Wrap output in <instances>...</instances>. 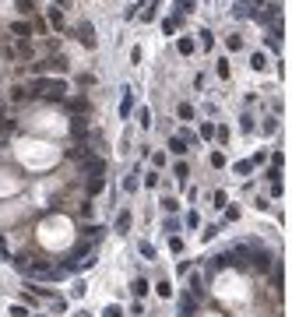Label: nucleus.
I'll list each match as a JSON object with an SVG mask.
<instances>
[{"label": "nucleus", "instance_id": "15", "mask_svg": "<svg viewBox=\"0 0 292 317\" xmlns=\"http://www.w3.org/2000/svg\"><path fill=\"white\" fill-rule=\"evenodd\" d=\"M250 67H254V71H261V67H264V53H254V60H250Z\"/></svg>", "mask_w": 292, "mask_h": 317}, {"label": "nucleus", "instance_id": "18", "mask_svg": "<svg viewBox=\"0 0 292 317\" xmlns=\"http://www.w3.org/2000/svg\"><path fill=\"white\" fill-rule=\"evenodd\" d=\"M85 233H88V236H92V240H99V236H102V233H106V229H102V226H88Z\"/></svg>", "mask_w": 292, "mask_h": 317}, {"label": "nucleus", "instance_id": "22", "mask_svg": "<svg viewBox=\"0 0 292 317\" xmlns=\"http://www.w3.org/2000/svg\"><path fill=\"white\" fill-rule=\"evenodd\" d=\"M11 127H14V120H4V116H0V134H7Z\"/></svg>", "mask_w": 292, "mask_h": 317}, {"label": "nucleus", "instance_id": "4", "mask_svg": "<svg viewBox=\"0 0 292 317\" xmlns=\"http://www.w3.org/2000/svg\"><path fill=\"white\" fill-rule=\"evenodd\" d=\"M190 296H194V300H201V296H204V279H201V271H194V275H190Z\"/></svg>", "mask_w": 292, "mask_h": 317}, {"label": "nucleus", "instance_id": "16", "mask_svg": "<svg viewBox=\"0 0 292 317\" xmlns=\"http://www.w3.org/2000/svg\"><path fill=\"white\" fill-rule=\"evenodd\" d=\"M88 190H92V194H99V190H102V176H92V183H88Z\"/></svg>", "mask_w": 292, "mask_h": 317}, {"label": "nucleus", "instance_id": "9", "mask_svg": "<svg viewBox=\"0 0 292 317\" xmlns=\"http://www.w3.org/2000/svg\"><path fill=\"white\" fill-rule=\"evenodd\" d=\"M148 289H151V286H148L145 279H134V282H131V293H134V296H145Z\"/></svg>", "mask_w": 292, "mask_h": 317}, {"label": "nucleus", "instance_id": "21", "mask_svg": "<svg viewBox=\"0 0 292 317\" xmlns=\"http://www.w3.org/2000/svg\"><path fill=\"white\" fill-rule=\"evenodd\" d=\"M212 166H215V169H219V166H225V155H222V152H212Z\"/></svg>", "mask_w": 292, "mask_h": 317}, {"label": "nucleus", "instance_id": "20", "mask_svg": "<svg viewBox=\"0 0 292 317\" xmlns=\"http://www.w3.org/2000/svg\"><path fill=\"white\" fill-rule=\"evenodd\" d=\"M155 293H158V296H169L173 289H169V282H158V286H155Z\"/></svg>", "mask_w": 292, "mask_h": 317}, {"label": "nucleus", "instance_id": "7", "mask_svg": "<svg viewBox=\"0 0 292 317\" xmlns=\"http://www.w3.org/2000/svg\"><path fill=\"white\" fill-rule=\"evenodd\" d=\"M11 32H14V35H21V39H28V35H32L28 21H14V25H11Z\"/></svg>", "mask_w": 292, "mask_h": 317}, {"label": "nucleus", "instance_id": "8", "mask_svg": "<svg viewBox=\"0 0 292 317\" xmlns=\"http://www.w3.org/2000/svg\"><path fill=\"white\" fill-rule=\"evenodd\" d=\"M131 229V212H120L116 215V233H127Z\"/></svg>", "mask_w": 292, "mask_h": 317}, {"label": "nucleus", "instance_id": "25", "mask_svg": "<svg viewBox=\"0 0 292 317\" xmlns=\"http://www.w3.org/2000/svg\"><path fill=\"white\" fill-rule=\"evenodd\" d=\"M0 257H7V240L0 236Z\"/></svg>", "mask_w": 292, "mask_h": 317}, {"label": "nucleus", "instance_id": "3", "mask_svg": "<svg viewBox=\"0 0 292 317\" xmlns=\"http://www.w3.org/2000/svg\"><path fill=\"white\" fill-rule=\"evenodd\" d=\"M77 39H81V43H85V46H88V50H92V46H95V28H92V25H85V21H81V25H77Z\"/></svg>", "mask_w": 292, "mask_h": 317}, {"label": "nucleus", "instance_id": "23", "mask_svg": "<svg viewBox=\"0 0 292 317\" xmlns=\"http://www.w3.org/2000/svg\"><path fill=\"white\" fill-rule=\"evenodd\" d=\"M11 317H28V310L25 307H11Z\"/></svg>", "mask_w": 292, "mask_h": 317}, {"label": "nucleus", "instance_id": "14", "mask_svg": "<svg viewBox=\"0 0 292 317\" xmlns=\"http://www.w3.org/2000/svg\"><path fill=\"white\" fill-rule=\"evenodd\" d=\"M138 120H141V127H151V113H148L145 106H141V109H138Z\"/></svg>", "mask_w": 292, "mask_h": 317}, {"label": "nucleus", "instance_id": "10", "mask_svg": "<svg viewBox=\"0 0 292 317\" xmlns=\"http://www.w3.org/2000/svg\"><path fill=\"white\" fill-rule=\"evenodd\" d=\"M50 25H53V28H64V14H60V11H57V7H53V11H50Z\"/></svg>", "mask_w": 292, "mask_h": 317}, {"label": "nucleus", "instance_id": "13", "mask_svg": "<svg viewBox=\"0 0 292 317\" xmlns=\"http://www.w3.org/2000/svg\"><path fill=\"white\" fill-rule=\"evenodd\" d=\"M250 169H254V162H250V158H243V162H236V173H239V176H246Z\"/></svg>", "mask_w": 292, "mask_h": 317}, {"label": "nucleus", "instance_id": "17", "mask_svg": "<svg viewBox=\"0 0 292 317\" xmlns=\"http://www.w3.org/2000/svg\"><path fill=\"white\" fill-rule=\"evenodd\" d=\"M71 109H74V113H81V109L88 113V102H85V99H74V102H71Z\"/></svg>", "mask_w": 292, "mask_h": 317}, {"label": "nucleus", "instance_id": "24", "mask_svg": "<svg viewBox=\"0 0 292 317\" xmlns=\"http://www.w3.org/2000/svg\"><path fill=\"white\" fill-rule=\"evenodd\" d=\"M176 4H180V11H183V14H187V11H190V4H194V0H176Z\"/></svg>", "mask_w": 292, "mask_h": 317}, {"label": "nucleus", "instance_id": "6", "mask_svg": "<svg viewBox=\"0 0 292 317\" xmlns=\"http://www.w3.org/2000/svg\"><path fill=\"white\" fill-rule=\"evenodd\" d=\"M169 152L173 155H187V141L183 138H169Z\"/></svg>", "mask_w": 292, "mask_h": 317}, {"label": "nucleus", "instance_id": "1", "mask_svg": "<svg viewBox=\"0 0 292 317\" xmlns=\"http://www.w3.org/2000/svg\"><path fill=\"white\" fill-rule=\"evenodd\" d=\"M32 88H35V95H43V99H64L67 95V81H53V78H35L32 81Z\"/></svg>", "mask_w": 292, "mask_h": 317}, {"label": "nucleus", "instance_id": "5", "mask_svg": "<svg viewBox=\"0 0 292 317\" xmlns=\"http://www.w3.org/2000/svg\"><path fill=\"white\" fill-rule=\"evenodd\" d=\"M85 169H88V173H92V176H102V169H106V166H102V158H85Z\"/></svg>", "mask_w": 292, "mask_h": 317}, {"label": "nucleus", "instance_id": "12", "mask_svg": "<svg viewBox=\"0 0 292 317\" xmlns=\"http://www.w3.org/2000/svg\"><path fill=\"white\" fill-rule=\"evenodd\" d=\"M180 53H183V57H187V53H194V39H187V35H183V39H180Z\"/></svg>", "mask_w": 292, "mask_h": 317}, {"label": "nucleus", "instance_id": "19", "mask_svg": "<svg viewBox=\"0 0 292 317\" xmlns=\"http://www.w3.org/2000/svg\"><path fill=\"white\" fill-rule=\"evenodd\" d=\"M162 205H165V212H176V208H180V201H176V197H165Z\"/></svg>", "mask_w": 292, "mask_h": 317}, {"label": "nucleus", "instance_id": "2", "mask_svg": "<svg viewBox=\"0 0 292 317\" xmlns=\"http://www.w3.org/2000/svg\"><path fill=\"white\" fill-rule=\"evenodd\" d=\"M222 268H236V257H232V250H222L212 257V271H222Z\"/></svg>", "mask_w": 292, "mask_h": 317}, {"label": "nucleus", "instance_id": "11", "mask_svg": "<svg viewBox=\"0 0 292 317\" xmlns=\"http://www.w3.org/2000/svg\"><path fill=\"white\" fill-rule=\"evenodd\" d=\"M102 317H123V307H116V303H109V307L102 310Z\"/></svg>", "mask_w": 292, "mask_h": 317}]
</instances>
